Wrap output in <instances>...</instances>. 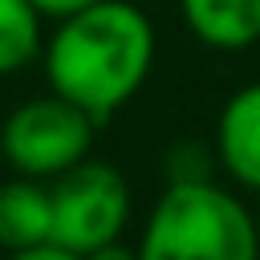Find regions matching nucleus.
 I'll return each mask as SVG.
<instances>
[{
	"mask_svg": "<svg viewBox=\"0 0 260 260\" xmlns=\"http://www.w3.org/2000/svg\"><path fill=\"white\" fill-rule=\"evenodd\" d=\"M150 61L154 28L130 0H98L57 20L45 41L49 89L81 106L98 126L142 89Z\"/></svg>",
	"mask_w": 260,
	"mask_h": 260,
	"instance_id": "1",
	"label": "nucleus"
},
{
	"mask_svg": "<svg viewBox=\"0 0 260 260\" xmlns=\"http://www.w3.org/2000/svg\"><path fill=\"white\" fill-rule=\"evenodd\" d=\"M138 260H260L256 215L211 179L167 183L138 236Z\"/></svg>",
	"mask_w": 260,
	"mask_h": 260,
	"instance_id": "2",
	"label": "nucleus"
},
{
	"mask_svg": "<svg viewBox=\"0 0 260 260\" xmlns=\"http://www.w3.org/2000/svg\"><path fill=\"white\" fill-rule=\"evenodd\" d=\"M98 122L61 93L16 106L0 126V154L16 175L53 183L69 167L89 158Z\"/></svg>",
	"mask_w": 260,
	"mask_h": 260,
	"instance_id": "3",
	"label": "nucleus"
},
{
	"mask_svg": "<svg viewBox=\"0 0 260 260\" xmlns=\"http://www.w3.org/2000/svg\"><path fill=\"white\" fill-rule=\"evenodd\" d=\"M53 195V240L77 256L122 240L130 223V183L118 167L85 158L49 183Z\"/></svg>",
	"mask_w": 260,
	"mask_h": 260,
	"instance_id": "4",
	"label": "nucleus"
},
{
	"mask_svg": "<svg viewBox=\"0 0 260 260\" xmlns=\"http://www.w3.org/2000/svg\"><path fill=\"white\" fill-rule=\"evenodd\" d=\"M215 158L244 191L260 195V81L223 102L215 122Z\"/></svg>",
	"mask_w": 260,
	"mask_h": 260,
	"instance_id": "5",
	"label": "nucleus"
},
{
	"mask_svg": "<svg viewBox=\"0 0 260 260\" xmlns=\"http://www.w3.org/2000/svg\"><path fill=\"white\" fill-rule=\"evenodd\" d=\"M53 240V195L45 179L16 175L0 183V248L24 252Z\"/></svg>",
	"mask_w": 260,
	"mask_h": 260,
	"instance_id": "6",
	"label": "nucleus"
},
{
	"mask_svg": "<svg viewBox=\"0 0 260 260\" xmlns=\"http://www.w3.org/2000/svg\"><path fill=\"white\" fill-rule=\"evenodd\" d=\"M179 12L211 49L236 53L260 41V0H179Z\"/></svg>",
	"mask_w": 260,
	"mask_h": 260,
	"instance_id": "7",
	"label": "nucleus"
},
{
	"mask_svg": "<svg viewBox=\"0 0 260 260\" xmlns=\"http://www.w3.org/2000/svg\"><path fill=\"white\" fill-rule=\"evenodd\" d=\"M41 49V12L28 0H0V77L32 65Z\"/></svg>",
	"mask_w": 260,
	"mask_h": 260,
	"instance_id": "8",
	"label": "nucleus"
},
{
	"mask_svg": "<svg viewBox=\"0 0 260 260\" xmlns=\"http://www.w3.org/2000/svg\"><path fill=\"white\" fill-rule=\"evenodd\" d=\"M41 16H53V20H65V16H73V12H81V8H89V4H98V0H28Z\"/></svg>",
	"mask_w": 260,
	"mask_h": 260,
	"instance_id": "9",
	"label": "nucleus"
},
{
	"mask_svg": "<svg viewBox=\"0 0 260 260\" xmlns=\"http://www.w3.org/2000/svg\"><path fill=\"white\" fill-rule=\"evenodd\" d=\"M8 260H85L61 244H37V248H24V252H8Z\"/></svg>",
	"mask_w": 260,
	"mask_h": 260,
	"instance_id": "10",
	"label": "nucleus"
},
{
	"mask_svg": "<svg viewBox=\"0 0 260 260\" xmlns=\"http://www.w3.org/2000/svg\"><path fill=\"white\" fill-rule=\"evenodd\" d=\"M85 260H138V252H134V248H126L122 240H110V244H102V248L85 252Z\"/></svg>",
	"mask_w": 260,
	"mask_h": 260,
	"instance_id": "11",
	"label": "nucleus"
},
{
	"mask_svg": "<svg viewBox=\"0 0 260 260\" xmlns=\"http://www.w3.org/2000/svg\"><path fill=\"white\" fill-rule=\"evenodd\" d=\"M256 236H260V211H256Z\"/></svg>",
	"mask_w": 260,
	"mask_h": 260,
	"instance_id": "12",
	"label": "nucleus"
}]
</instances>
